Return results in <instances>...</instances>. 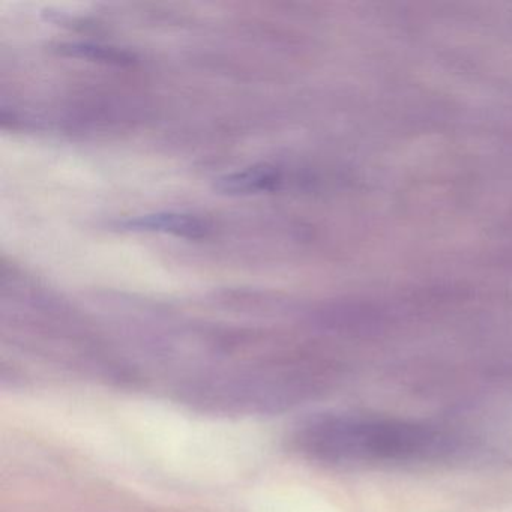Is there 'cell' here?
<instances>
[{
    "label": "cell",
    "mask_w": 512,
    "mask_h": 512,
    "mask_svg": "<svg viewBox=\"0 0 512 512\" xmlns=\"http://www.w3.org/2000/svg\"><path fill=\"white\" fill-rule=\"evenodd\" d=\"M302 457L332 467H400L443 463L463 454L464 442L445 428L395 416L329 412L293 433Z\"/></svg>",
    "instance_id": "obj_1"
},
{
    "label": "cell",
    "mask_w": 512,
    "mask_h": 512,
    "mask_svg": "<svg viewBox=\"0 0 512 512\" xmlns=\"http://www.w3.org/2000/svg\"><path fill=\"white\" fill-rule=\"evenodd\" d=\"M119 227L130 232L164 233V235L187 239L203 238L209 232V226L205 220L197 215L179 214V212L142 215V217L122 221Z\"/></svg>",
    "instance_id": "obj_2"
},
{
    "label": "cell",
    "mask_w": 512,
    "mask_h": 512,
    "mask_svg": "<svg viewBox=\"0 0 512 512\" xmlns=\"http://www.w3.org/2000/svg\"><path fill=\"white\" fill-rule=\"evenodd\" d=\"M281 184L283 175L277 167L260 164L220 176L215 181V190L227 196H251L277 191Z\"/></svg>",
    "instance_id": "obj_3"
},
{
    "label": "cell",
    "mask_w": 512,
    "mask_h": 512,
    "mask_svg": "<svg viewBox=\"0 0 512 512\" xmlns=\"http://www.w3.org/2000/svg\"><path fill=\"white\" fill-rule=\"evenodd\" d=\"M61 52L79 56V58L94 59V61L115 62V64L131 62V56L128 53L113 47L94 46V44H68V46H62Z\"/></svg>",
    "instance_id": "obj_4"
}]
</instances>
